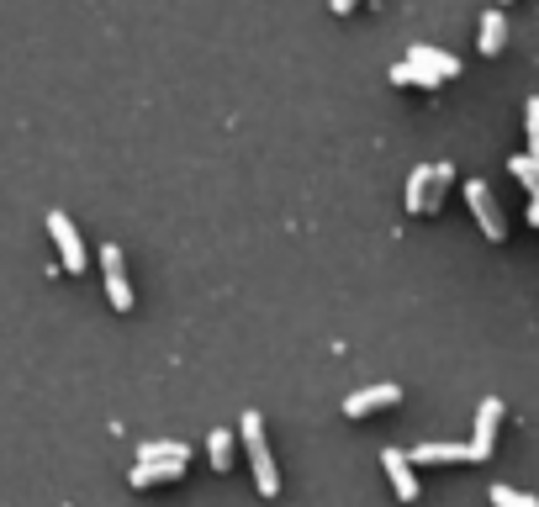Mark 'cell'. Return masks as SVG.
I'll use <instances>...</instances> for the list:
<instances>
[{"mask_svg":"<svg viewBox=\"0 0 539 507\" xmlns=\"http://www.w3.org/2000/svg\"><path fill=\"white\" fill-rule=\"evenodd\" d=\"M508 169H513V175L524 180V185H529L534 196H539V159H534V154H518V159L508 164Z\"/></svg>","mask_w":539,"mask_h":507,"instance_id":"obj_18","label":"cell"},{"mask_svg":"<svg viewBox=\"0 0 539 507\" xmlns=\"http://www.w3.org/2000/svg\"><path fill=\"white\" fill-rule=\"evenodd\" d=\"M101 265H106V296H111V307L127 312V307H133V286H127V270H122V249H117V243H106V249H101Z\"/></svg>","mask_w":539,"mask_h":507,"instance_id":"obj_6","label":"cell"},{"mask_svg":"<svg viewBox=\"0 0 539 507\" xmlns=\"http://www.w3.org/2000/svg\"><path fill=\"white\" fill-rule=\"evenodd\" d=\"M381 465H386V476H392L397 497L413 502V497H418V476H413V460H407V449H381Z\"/></svg>","mask_w":539,"mask_h":507,"instance_id":"obj_7","label":"cell"},{"mask_svg":"<svg viewBox=\"0 0 539 507\" xmlns=\"http://www.w3.org/2000/svg\"><path fill=\"white\" fill-rule=\"evenodd\" d=\"M466 201H471V212H476V222H481V233L503 243V212H497L487 180H466Z\"/></svg>","mask_w":539,"mask_h":507,"instance_id":"obj_4","label":"cell"},{"mask_svg":"<svg viewBox=\"0 0 539 507\" xmlns=\"http://www.w3.org/2000/svg\"><path fill=\"white\" fill-rule=\"evenodd\" d=\"M328 6H333V11H349V6H355V0H328Z\"/></svg>","mask_w":539,"mask_h":507,"instance_id":"obj_20","label":"cell"},{"mask_svg":"<svg viewBox=\"0 0 539 507\" xmlns=\"http://www.w3.org/2000/svg\"><path fill=\"white\" fill-rule=\"evenodd\" d=\"M238 434H244V444H249V465H254V481H259V492L265 497H275L281 492V471H275V460H270V444H265V418L249 407L244 418H238Z\"/></svg>","mask_w":539,"mask_h":507,"instance_id":"obj_1","label":"cell"},{"mask_svg":"<svg viewBox=\"0 0 539 507\" xmlns=\"http://www.w3.org/2000/svg\"><path fill=\"white\" fill-rule=\"evenodd\" d=\"M138 460H170V465L180 460V465H185V460H191V449L175 444V439H159V444H143V449H138Z\"/></svg>","mask_w":539,"mask_h":507,"instance_id":"obj_15","label":"cell"},{"mask_svg":"<svg viewBox=\"0 0 539 507\" xmlns=\"http://www.w3.org/2000/svg\"><path fill=\"white\" fill-rule=\"evenodd\" d=\"M497 423H503V402H497V397H487V402L476 407V439H471V460H492Z\"/></svg>","mask_w":539,"mask_h":507,"instance_id":"obj_5","label":"cell"},{"mask_svg":"<svg viewBox=\"0 0 539 507\" xmlns=\"http://www.w3.org/2000/svg\"><path fill=\"white\" fill-rule=\"evenodd\" d=\"M429 175H434V164H418L413 175H407V212H423V196H429Z\"/></svg>","mask_w":539,"mask_h":507,"instance_id":"obj_14","label":"cell"},{"mask_svg":"<svg viewBox=\"0 0 539 507\" xmlns=\"http://www.w3.org/2000/svg\"><path fill=\"white\" fill-rule=\"evenodd\" d=\"M529 154L539 159V96H529Z\"/></svg>","mask_w":539,"mask_h":507,"instance_id":"obj_19","label":"cell"},{"mask_svg":"<svg viewBox=\"0 0 539 507\" xmlns=\"http://www.w3.org/2000/svg\"><path fill=\"white\" fill-rule=\"evenodd\" d=\"M503 43H508V22H503V6H492L481 16V53H497Z\"/></svg>","mask_w":539,"mask_h":507,"instance_id":"obj_11","label":"cell"},{"mask_svg":"<svg viewBox=\"0 0 539 507\" xmlns=\"http://www.w3.org/2000/svg\"><path fill=\"white\" fill-rule=\"evenodd\" d=\"M413 465H439V460H471V444H418L407 449Z\"/></svg>","mask_w":539,"mask_h":507,"instance_id":"obj_9","label":"cell"},{"mask_svg":"<svg viewBox=\"0 0 539 507\" xmlns=\"http://www.w3.org/2000/svg\"><path fill=\"white\" fill-rule=\"evenodd\" d=\"M450 180H455V164L439 159L434 175H429V196H423V212H439V201H444V191H450Z\"/></svg>","mask_w":539,"mask_h":507,"instance_id":"obj_12","label":"cell"},{"mask_svg":"<svg viewBox=\"0 0 539 507\" xmlns=\"http://www.w3.org/2000/svg\"><path fill=\"white\" fill-rule=\"evenodd\" d=\"M48 233H53V243H59L64 270H85V243H80V233H74L69 212H59V206H53V212H48Z\"/></svg>","mask_w":539,"mask_h":507,"instance_id":"obj_2","label":"cell"},{"mask_svg":"<svg viewBox=\"0 0 539 507\" xmlns=\"http://www.w3.org/2000/svg\"><path fill=\"white\" fill-rule=\"evenodd\" d=\"M392 402H402V386H397V381H376V386L349 391V397H344V412H349V418H365V412L392 407Z\"/></svg>","mask_w":539,"mask_h":507,"instance_id":"obj_3","label":"cell"},{"mask_svg":"<svg viewBox=\"0 0 539 507\" xmlns=\"http://www.w3.org/2000/svg\"><path fill=\"white\" fill-rule=\"evenodd\" d=\"M492 507H539V497H529V492H518V486H503V481H497V486H492Z\"/></svg>","mask_w":539,"mask_h":507,"instance_id":"obj_17","label":"cell"},{"mask_svg":"<svg viewBox=\"0 0 539 507\" xmlns=\"http://www.w3.org/2000/svg\"><path fill=\"white\" fill-rule=\"evenodd\" d=\"M407 64H423L429 74H439V80H455V74H460V59L439 53L434 43H413V48H407Z\"/></svg>","mask_w":539,"mask_h":507,"instance_id":"obj_8","label":"cell"},{"mask_svg":"<svg viewBox=\"0 0 539 507\" xmlns=\"http://www.w3.org/2000/svg\"><path fill=\"white\" fill-rule=\"evenodd\" d=\"M180 471H185L180 460H175V465H159V460H138L133 471H127V481H133V486H154V481H175Z\"/></svg>","mask_w":539,"mask_h":507,"instance_id":"obj_10","label":"cell"},{"mask_svg":"<svg viewBox=\"0 0 539 507\" xmlns=\"http://www.w3.org/2000/svg\"><path fill=\"white\" fill-rule=\"evenodd\" d=\"M392 80H397V85H423V90H434V85H444L439 74H429V69H423V64H407V59H402V64H392Z\"/></svg>","mask_w":539,"mask_h":507,"instance_id":"obj_13","label":"cell"},{"mask_svg":"<svg viewBox=\"0 0 539 507\" xmlns=\"http://www.w3.org/2000/svg\"><path fill=\"white\" fill-rule=\"evenodd\" d=\"M207 449H212V465H217V471H228V465H233V434H228V428H212Z\"/></svg>","mask_w":539,"mask_h":507,"instance_id":"obj_16","label":"cell"}]
</instances>
